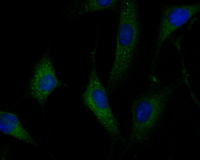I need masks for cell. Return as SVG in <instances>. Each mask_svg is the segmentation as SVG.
<instances>
[{"mask_svg":"<svg viewBox=\"0 0 200 160\" xmlns=\"http://www.w3.org/2000/svg\"><path fill=\"white\" fill-rule=\"evenodd\" d=\"M114 62L107 85L110 94L123 81L130 67L140 33L138 7L134 0L120 1Z\"/></svg>","mask_w":200,"mask_h":160,"instance_id":"obj_1","label":"cell"},{"mask_svg":"<svg viewBox=\"0 0 200 160\" xmlns=\"http://www.w3.org/2000/svg\"><path fill=\"white\" fill-rule=\"evenodd\" d=\"M179 82L141 94L130 107L132 126L128 141L120 157L133 146L147 140L160 120L170 97Z\"/></svg>","mask_w":200,"mask_h":160,"instance_id":"obj_2","label":"cell"},{"mask_svg":"<svg viewBox=\"0 0 200 160\" xmlns=\"http://www.w3.org/2000/svg\"><path fill=\"white\" fill-rule=\"evenodd\" d=\"M96 50L91 53V68L86 88L81 96L84 105L90 110L108 134L112 150L116 144L126 142L120 130L112 111L108 93L98 75L96 59Z\"/></svg>","mask_w":200,"mask_h":160,"instance_id":"obj_3","label":"cell"},{"mask_svg":"<svg viewBox=\"0 0 200 160\" xmlns=\"http://www.w3.org/2000/svg\"><path fill=\"white\" fill-rule=\"evenodd\" d=\"M68 86L58 78L49 53L46 51L32 70L27 94L42 109L48 97L56 89Z\"/></svg>","mask_w":200,"mask_h":160,"instance_id":"obj_4","label":"cell"},{"mask_svg":"<svg viewBox=\"0 0 200 160\" xmlns=\"http://www.w3.org/2000/svg\"><path fill=\"white\" fill-rule=\"evenodd\" d=\"M200 4L197 3L182 5H167L162 9L156 42V49L151 67L154 72L161 48L169 37L185 24L199 11Z\"/></svg>","mask_w":200,"mask_h":160,"instance_id":"obj_5","label":"cell"},{"mask_svg":"<svg viewBox=\"0 0 200 160\" xmlns=\"http://www.w3.org/2000/svg\"><path fill=\"white\" fill-rule=\"evenodd\" d=\"M0 130L3 134L36 147L39 145L23 127L15 113L1 110Z\"/></svg>","mask_w":200,"mask_h":160,"instance_id":"obj_6","label":"cell"},{"mask_svg":"<svg viewBox=\"0 0 200 160\" xmlns=\"http://www.w3.org/2000/svg\"><path fill=\"white\" fill-rule=\"evenodd\" d=\"M117 0H84L74 2L71 9V18L77 19L86 14L103 10L116 12L118 10Z\"/></svg>","mask_w":200,"mask_h":160,"instance_id":"obj_7","label":"cell"}]
</instances>
